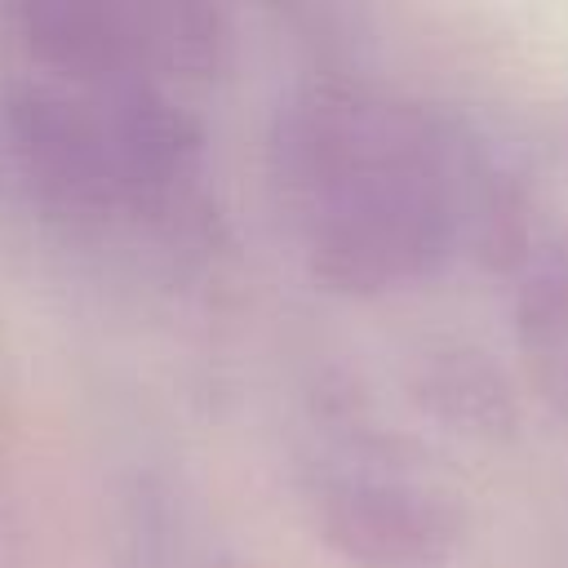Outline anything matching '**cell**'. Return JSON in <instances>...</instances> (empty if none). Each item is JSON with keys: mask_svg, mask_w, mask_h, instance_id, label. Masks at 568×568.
<instances>
[{"mask_svg": "<svg viewBox=\"0 0 568 568\" xmlns=\"http://www.w3.org/2000/svg\"><path fill=\"white\" fill-rule=\"evenodd\" d=\"M515 266V324L546 395L568 413V226L532 231Z\"/></svg>", "mask_w": 568, "mask_h": 568, "instance_id": "6da1fadb", "label": "cell"}, {"mask_svg": "<svg viewBox=\"0 0 568 568\" xmlns=\"http://www.w3.org/2000/svg\"><path fill=\"white\" fill-rule=\"evenodd\" d=\"M430 399H435L439 417H448V422H457L462 430H475V435H506L515 426L510 386L484 359H453L430 382Z\"/></svg>", "mask_w": 568, "mask_h": 568, "instance_id": "7a4b0ae2", "label": "cell"}]
</instances>
